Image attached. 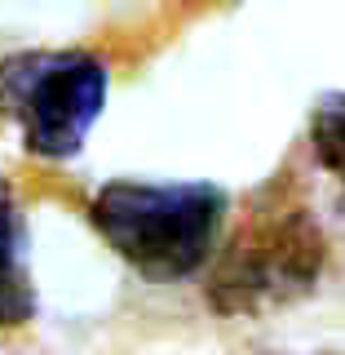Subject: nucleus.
I'll use <instances>...</instances> for the list:
<instances>
[{
  "label": "nucleus",
  "mask_w": 345,
  "mask_h": 355,
  "mask_svg": "<svg viewBox=\"0 0 345 355\" xmlns=\"http://www.w3.org/2000/svg\"><path fill=\"white\" fill-rule=\"evenodd\" d=\"M36 315V284L27 262V222L9 182H0V329L27 324Z\"/></svg>",
  "instance_id": "4"
},
{
  "label": "nucleus",
  "mask_w": 345,
  "mask_h": 355,
  "mask_svg": "<svg viewBox=\"0 0 345 355\" xmlns=\"http://www.w3.org/2000/svg\"><path fill=\"white\" fill-rule=\"evenodd\" d=\"M111 71L84 49H36L0 62V107L18 120L22 147L44 160H71L106 107Z\"/></svg>",
  "instance_id": "3"
},
{
  "label": "nucleus",
  "mask_w": 345,
  "mask_h": 355,
  "mask_svg": "<svg viewBox=\"0 0 345 355\" xmlns=\"http://www.w3.org/2000/svg\"><path fill=\"white\" fill-rule=\"evenodd\" d=\"M97 236L147 280H186L213 262L226 191L213 182H120L88 200Z\"/></svg>",
  "instance_id": "1"
},
{
  "label": "nucleus",
  "mask_w": 345,
  "mask_h": 355,
  "mask_svg": "<svg viewBox=\"0 0 345 355\" xmlns=\"http://www.w3.org/2000/svg\"><path fill=\"white\" fill-rule=\"evenodd\" d=\"M324 258L328 236L319 218L274 182L213 258L204 297L221 315H265L306 297L324 271Z\"/></svg>",
  "instance_id": "2"
},
{
  "label": "nucleus",
  "mask_w": 345,
  "mask_h": 355,
  "mask_svg": "<svg viewBox=\"0 0 345 355\" xmlns=\"http://www.w3.org/2000/svg\"><path fill=\"white\" fill-rule=\"evenodd\" d=\"M310 142H315L319 164L345 187V94L324 98L310 120Z\"/></svg>",
  "instance_id": "5"
}]
</instances>
